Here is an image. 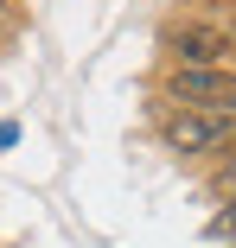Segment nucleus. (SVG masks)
Here are the masks:
<instances>
[{
    "instance_id": "obj_1",
    "label": "nucleus",
    "mask_w": 236,
    "mask_h": 248,
    "mask_svg": "<svg viewBox=\"0 0 236 248\" xmlns=\"http://www.w3.org/2000/svg\"><path fill=\"white\" fill-rule=\"evenodd\" d=\"M160 140H166V153L211 159V153H223V146L236 140V121H223V115H198V108L166 102V108H160Z\"/></svg>"
},
{
    "instance_id": "obj_2",
    "label": "nucleus",
    "mask_w": 236,
    "mask_h": 248,
    "mask_svg": "<svg viewBox=\"0 0 236 248\" xmlns=\"http://www.w3.org/2000/svg\"><path fill=\"white\" fill-rule=\"evenodd\" d=\"M166 102L236 121V70H230V64H223V70H172V77H166Z\"/></svg>"
},
{
    "instance_id": "obj_3",
    "label": "nucleus",
    "mask_w": 236,
    "mask_h": 248,
    "mask_svg": "<svg viewBox=\"0 0 236 248\" xmlns=\"http://www.w3.org/2000/svg\"><path fill=\"white\" fill-rule=\"evenodd\" d=\"M230 58V38L211 32V26H185L172 32V70H223Z\"/></svg>"
},
{
    "instance_id": "obj_4",
    "label": "nucleus",
    "mask_w": 236,
    "mask_h": 248,
    "mask_svg": "<svg viewBox=\"0 0 236 248\" xmlns=\"http://www.w3.org/2000/svg\"><path fill=\"white\" fill-rule=\"evenodd\" d=\"M211 235H223V242H230V235H236V197H230V204H223V210H217V217H211Z\"/></svg>"
},
{
    "instance_id": "obj_5",
    "label": "nucleus",
    "mask_w": 236,
    "mask_h": 248,
    "mask_svg": "<svg viewBox=\"0 0 236 248\" xmlns=\"http://www.w3.org/2000/svg\"><path fill=\"white\" fill-rule=\"evenodd\" d=\"M217 191H223V204H230V197H236V153L217 166Z\"/></svg>"
},
{
    "instance_id": "obj_6",
    "label": "nucleus",
    "mask_w": 236,
    "mask_h": 248,
    "mask_svg": "<svg viewBox=\"0 0 236 248\" xmlns=\"http://www.w3.org/2000/svg\"><path fill=\"white\" fill-rule=\"evenodd\" d=\"M19 32V7H13V0H0V38H13Z\"/></svg>"
}]
</instances>
